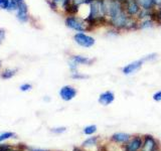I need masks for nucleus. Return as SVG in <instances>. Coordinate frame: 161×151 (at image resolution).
Listing matches in <instances>:
<instances>
[{
    "instance_id": "obj_12",
    "label": "nucleus",
    "mask_w": 161,
    "mask_h": 151,
    "mask_svg": "<svg viewBox=\"0 0 161 151\" xmlns=\"http://www.w3.org/2000/svg\"><path fill=\"white\" fill-rule=\"evenodd\" d=\"M115 101V94L112 92V91H104L100 95H99V98H98V102L100 105L104 106H109L111 105Z\"/></svg>"
},
{
    "instance_id": "obj_6",
    "label": "nucleus",
    "mask_w": 161,
    "mask_h": 151,
    "mask_svg": "<svg viewBox=\"0 0 161 151\" xmlns=\"http://www.w3.org/2000/svg\"><path fill=\"white\" fill-rule=\"evenodd\" d=\"M144 62L142 59H136L131 62L127 64H125L124 67L121 68V73H122L124 76H133L136 73H138L139 70L143 68L144 65Z\"/></svg>"
},
{
    "instance_id": "obj_5",
    "label": "nucleus",
    "mask_w": 161,
    "mask_h": 151,
    "mask_svg": "<svg viewBox=\"0 0 161 151\" xmlns=\"http://www.w3.org/2000/svg\"><path fill=\"white\" fill-rule=\"evenodd\" d=\"M73 39L75 44L83 48H91L96 44V38L87 32H75Z\"/></svg>"
},
{
    "instance_id": "obj_28",
    "label": "nucleus",
    "mask_w": 161,
    "mask_h": 151,
    "mask_svg": "<svg viewBox=\"0 0 161 151\" xmlns=\"http://www.w3.org/2000/svg\"><path fill=\"white\" fill-rule=\"evenodd\" d=\"M19 89H20L21 92H27V91H30L32 89V86L30 84H23V85L20 86Z\"/></svg>"
},
{
    "instance_id": "obj_15",
    "label": "nucleus",
    "mask_w": 161,
    "mask_h": 151,
    "mask_svg": "<svg viewBox=\"0 0 161 151\" xmlns=\"http://www.w3.org/2000/svg\"><path fill=\"white\" fill-rule=\"evenodd\" d=\"M156 22L155 20L151 17V18H146L142 20H138V29L139 30H148V29H152L153 27L156 26Z\"/></svg>"
},
{
    "instance_id": "obj_32",
    "label": "nucleus",
    "mask_w": 161,
    "mask_h": 151,
    "mask_svg": "<svg viewBox=\"0 0 161 151\" xmlns=\"http://www.w3.org/2000/svg\"><path fill=\"white\" fill-rule=\"evenodd\" d=\"M100 151H108V150L106 149V147H104V146H102V147L100 148Z\"/></svg>"
},
{
    "instance_id": "obj_27",
    "label": "nucleus",
    "mask_w": 161,
    "mask_h": 151,
    "mask_svg": "<svg viewBox=\"0 0 161 151\" xmlns=\"http://www.w3.org/2000/svg\"><path fill=\"white\" fill-rule=\"evenodd\" d=\"M65 130H67L65 127H58V128H52L50 129V131L55 133V134H62V133L65 132Z\"/></svg>"
},
{
    "instance_id": "obj_23",
    "label": "nucleus",
    "mask_w": 161,
    "mask_h": 151,
    "mask_svg": "<svg viewBox=\"0 0 161 151\" xmlns=\"http://www.w3.org/2000/svg\"><path fill=\"white\" fill-rule=\"evenodd\" d=\"M15 73H16V70H5L4 72L1 74V77L3 79H10L15 75Z\"/></svg>"
},
{
    "instance_id": "obj_10",
    "label": "nucleus",
    "mask_w": 161,
    "mask_h": 151,
    "mask_svg": "<svg viewBox=\"0 0 161 151\" xmlns=\"http://www.w3.org/2000/svg\"><path fill=\"white\" fill-rule=\"evenodd\" d=\"M142 145H143L142 137L139 135L134 136V137H132L129 140V142L126 143L125 151H139L142 148Z\"/></svg>"
},
{
    "instance_id": "obj_7",
    "label": "nucleus",
    "mask_w": 161,
    "mask_h": 151,
    "mask_svg": "<svg viewBox=\"0 0 161 151\" xmlns=\"http://www.w3.org/2000/svg\"><path fill=\"white\" fill-rule=\"evenodd\" d=\"M123 7L125 12L127 13L130 17L137 18L139 13L141 12L142 8L140 7L138 0H124Z\"/></svg>"
},
{
    "instance_id": "obj_17",
    "label": "nucleus",
    "mask_w": 161,
    "mask_h": 151,
    "mask_svg": "<svg viewBox=\"0 0 161 151\" xmlns=\"http://www.w3.org/2000/svg\"><path fill=\"white\" fill-rule=\"evenodd\" d=\"M138 3L140 7L145 10H153L155 8L153 0H138Z\"/></svg>"
},
{
    "instance_id": "obj_9",
    "label": "nucleus",
    "mask_w": 161,
    "mask_h": 151,
    "mask_svg": "<svg viewBox=\"0 0 161 151\" xmlns=\"http://www.w3.org/2000/svg\"><path fill=\"white\" fill-rule=\"evenodd\" d=\"M159 142L152 135H145L143 138V145L141 151H159Z\"/></svg>"
},
{
    "instance_id": "obj_33",
    "label": "nucleus",
    "mask_w": 161,
    "mask_h": 151,
    "mask_svg": "<svg viewBox=\"0 0 161 151\" xmlns=\"http://www.w3.org/2000/svg\"><path fill=\"white\" fill-rule=\"evenodd\" d=\"M74 151H85V150H82L80 148H78V147H75V149H74Z\"/></svg>"
},
{
    "instance_id": "obj_19",
    "label": "nucleus",
    "mask_w": 161,
    "mask_h": 151,
    "mask_svg": "<svg viewBox=\"0 0 161 151\" xmlns=\"http://www.w3.org/2000/svg\"><path fill=\"white\" fill-rule=\"evenodd\" d=\"M97 130H98V127L96 125H94V124L93 125H88L83 129V133L85 135L91 136V135H93V134H95L96 132H97Z\"/></svg>"
},
{
    "instance_id": "obj_13",
    "label": "nucleus",
    "mask_w": 161,
    "mask_h": 151,
    "mask_svg": "<svg viewBox=\"0 0 161 151\" xmlns=\"http://www.w3.org/2000/svg\"><path fill=\"white\" fill-rule=\"evenodd\" d=\"M28 8L24 1L18 4L17 7V18L20 22H26L28 20Z\"/></svg>"
},
{
    "instance_id": "obj_20",
    "label": "nucleus",
    "mask_w": 161,
    "mask_h": 151,
    "mask_svg": "<svg viewBox=\"0 0 161 151\" xmlns=\"http://www.w3.org/2000/svg\"><path fill=\"white\" fill-rule=\"evenodd\" d=\"M141 59H143L144 63H152V62H154V60H156L158 59V54L156 53H151L144 55V57L141 58Z\"/></svg>"
},
{
    "instance_id": "obj_34",
    "label": "nucleus",
    "mask_w": 161,
    "mask_h": 151,
    "mask_svg": "<svg viewBox=\"0 0 161 151\" xmlns=\"http://www.w3.org/2000/svg\"><path fill=\"white\" fill-rule=\"evenodd\" d=\"M15 1L17 2V4H19V3H21V2H23L24 0H15Z\"/></svg>"
},
{
    "instance_id": "obj_31",
    "label": "nucleus",
    "mask_w": 161,
    "mask_h": 151,
    "mask_svg": "<svg viewBox=\"0 0 161 151\" xmlns=\"http://www.w3.org/2000/svg\"><path fill=\"white\" fill-rule=\"evenodd\" d=\"M29 151H47V150H42V149H37V148H30L28 147Z\"/></svg>"
},
{
    "instance_id": "obj_18",
    "label": "nucleus",
    "mask_w": 161,
    "mask_h": 151,
    "mask_svg": "<svg viewBox=\"0 0 161 151\" xmlns=\"http://www.w3.org/2000/svg\"><path fill=\"white\" fill-rule=\"evenodd\" d=\"M153 19L157 25H161V5L156 6L153 10Z\"/></svg>"
},
{
    "instance_id": "obj_2",
    "label": "nucleus",
    "mask_w": 161,
    "mask_h": 151,
    "mask_svg": "<svg viewBox=\"0 0 161 151\" xmlns=\"http://www.w3.org/2000/svg\"><path fill=\"white\" fill-rule=\"evenodd\" d=\"M84 18L91 30L102 25H107V17L104 14L100 0H95L88 5V14Z\"/></svg>"
},
{
    "instance_id": "obj_16",
    "label": "nucleus",
    "mask_w": 161,
    "mask_h": 151,
    "mask_svg": "<svg viewBox=\"0 0 161 151\" xmlns=\"http://www.w3.org/2000/svg\"><path fill=\"white\" fill-rule=\"evenodd\" d=\"M99 140H100L99 136H93V137L86 139L82 143V148H91L94 147V146H97L99 143Z\"/></svg>"
},
{
    "instance_id": "obj_26",
    "label": "nucleus",
    "mask_w": 161,
    "mask_h": 151,
    "mask_svg": "<svg viewBox=\"0 0 161 151\" xmlns=\"http://www.w3.org/2000/svg\"><path fill=\"white\" fill-rule=\"evenodd\" d=\"M152 99L155 102H161V90L157 91L152 95Z\"/></svg>"
},
{
    "instance_id": "obj_14",
    "label": "nucleus",
    "mask_w": 161,
    "mask_h": 151,
    "mask_svg": "<svg viewBox=\"0 0 161 151\" xmlns=\"http://www.w3.org/2000/svg\"><path fill=\"white\" fill-rule=\"evenodd\" d=\"M132 138V136L128 133H124V132H117L114 133L111 136V141L115 143H119V144H126L129 142V140Z\"/></svg>"
},
{
    "instance_id": "obj_21",
    "label": "nucleus",
    "mask_w": 161,
    "mask_h": 151,
    "mask_svg": "<svg viewBox=\"0 0 161 151\" xmlns=\"http://www.w3.org/2000/svg\"><path fill=\"white\" fill-rule=\"evenodd\" d=\"M93 1H95V0H72V3L75 7L80 8V6H85V5L88 6V5L91 4Z\"/></svg>"
},
{
    "instance_id": "obj_11",
    "label": "nucleus",
    "mask_w": 161,
    "mask_h": 151,
    "mask_svg": "<svg viewBox=\"0 0 161 151\" xmlns=\"http://www.w3.org/2000/svg\"><path fill=\"white\" fill-rule=\"evenodd\" d=\"M69 59L73 60V62L75 64H78L79 67L80 65H92L96 62L95 58H89L82 54H73V55H70V58Z\"/></svg>"
},
{
    "instance_id": "obj_22",
    "label": "nucleus",
    "mask_w": 161,
    "mask_h": 151,
    "mask_svg": "<svg viewBox=\"0 0 161 151\" xmlns=\"http://www.w3.org/2000/svg\"><path fill=\"white\" fill-rule=\"evenodd\" d=\"M70 78L74 79V80H86V79H89V76L88 75H84L82 73H80L79 70L78 72H75V73H72L70 74Z\"/></svg>"
},
{
    "instance_id": "obj_25",
    "label": "nucleus",
    "mask_w": 161,
    "mask_h": 151,
    "mask_svg": "<svg viewBox=\"0 0 161 151\" xmlns=\"http://www.w3.org/2000/svg\"><path fill=\"white\" fill-rule=\"evenodd\" d=\"M10 0H0V9H7L9 8Z\"/></svg>"
},
{
    "instance_id": "obj_4",
    "label": "nucleus",
    "mask_w": 161,
    "mask_h": 151,
    "mask_svg": "<svg viewBox=\"0 0 161 151\" xmlns=\"http://www.w3.org/2000/svg\"><path fill=\"white\" fill-rule=\"evenodd\" d=\"M100 2L107 19L115 16L124 10L123 3L120 0H100Z\"/></svg>"
},
{
    "instance_id": "obj_35",
    "label": "nucleus",
    "mask_w": 161,
    "mask_h": 151,
    "mask_svg": "<svg viewBox=\"0 0 161 151\" xmlns=\"http://www.w3.org/2000/svg\"><path fill=\"white\" fill-rule=\"evenodd\" d=\"M0 151H1V150H0Z\"/></svg>"
},
{
    "instance_id": "obj_8",
    "label": "nucleus",
    "mask_w": 161,
    "mask_h": 151,
    "mask_svg": "<svg viewBox=\"0 0 161 151\" xmlns=\"http://www.w3.org/2000/svg\"><path fill=\"white\" fill-rule=\"evenodd\" d=\"M59 97L64 102H69L73 99H75L78 95V91L75 87L70 85H65L59 90Z\"/></svg>"
},
{
    "instance_id": "obj_29",
    "label": "nucleus",
    "mask_w": 161,
    "mask_h": 151,
    "mask_svg": "<svg viewBox=\"0 0 161 151\" xmlns=\"http://www.w3.org/2000/svg\"><path fill=\"white\" fill-rule=\"evenodd\" d=\"M4 39H5V31L4 29H0V43H2Z\"/></svg>"
},
{
    "instance_id": "obj_30",
    "label": "nucleus",
    "mask_w": 161,
    "mask_h": 151,
    "mask_svg": "<svg viewBox=\"0 0 161 151\" xmlns=\"http://www.w3.org/2000/svg\"><path fill=\"white\" fill-rule=\"evenodd\" d=\"M153 2H154L155 7H156V6H159V5H161V0H153Z\"/></svg>"
},
{
    "instance_id": "obj_3",
    "label": "nucleus",
    "mask_w": 161,
    "mask_h": 151,
    "mask_svg": "<svg viewBox=\"0 0 161 151\" xmlns=\"http://www.w3.org/2000/svg\"><path fill=\"white\" fill-rule=\"evenodd\" d=\"M64 24L69 29L75 32H88L91 28L86 22L84 17H80L77 14H69L64 18Z\"/></svg>"
},
{
    "instance_id": "obj_24",
    "label": "nucleus",
    "mask_w": 161,
    "mask_h": 151,
    "mask_svg": "<svg viewBox=\"0 0 161 151\" xmlns=\"http://www.w3.org/2000/svg\"><path fill=\"white\" fill-rule=\"evenodd\" d=\"M15 134L13 132H1L0 133V142H2L4 140H7L9 138L14 137Z\"/></svg>"
},
{
    "instance_id": "obj_1",
    "label": "nucleus",
    "mask_w": 161,
    "mask_h": 151,
    "mask_svg": "<svg viewBox=\"0 0 161 151\" xmlns=\"http://www.w3.org/2000/svg\"><path fill=\"white\" fill-rule=\"evenodd\" d=\"M107 26L115 29L118 32L132 31L138 30V20L137 18L130 17L125 10H123L115 16L107 19Z\"/></svg>"
}]
</instances>
